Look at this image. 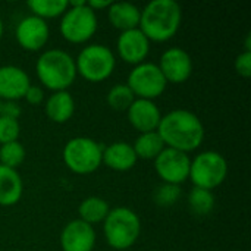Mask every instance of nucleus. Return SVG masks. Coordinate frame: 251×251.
<instances>
[{
    "label": "nucleus",
    "instance_id": "nucleus-1",
    "mask_svg": "<svg viewBox=\"0 0 251 251\" xmlns=\"http://www.w3.org/2000/svg\"><path fill=\"white\" fill-rule=\"evenodd\" d=\"M157 134L165 147L187 154L197 150L203 144L206 135L201 119L187 109H175L162 115Z\"/></svg>",
    "mask_w": 251,
    "mask_h": 251
},
{
    "label": "nucleus",
    "instance_id": "nucleus-2",
    "mask_svg": "<svg viewBox=\"0 0 251 251\" xmlns=\"http://www.w3.org/2000/svg\"><path fill=\"white\" fill-rule=\"evenodd\" d=\"M182 22V9L175 0H151L140 15V31L149 41L165 43L179 29Z\"/></svg>",
    "mask_w": 251,
    "mask_h": 251
},
{
    "label": "nucleus",
    "instance_id": "nucleus-3",
    "mask_svg": "<svg viewBox=\"0 0 251 251\" xmlns=\"http://www.w3.org/2000/svg\"><path fill=\"white\" fill-rule=\"evenodd\" d=\"M40 82L50 91H68L76 79L75 59L65 50L50 49L40 54L35 63Z\"/></svg>",
    "mask_w": 251,
    "mask_h": 251
},
{
    "label": "nucleus",
    "instance_id": "nucleus-4",
    "mask_svg": "<svg viewBox=\"0 0 251 251\" xmlns=\"http://www.w3.org/2000/svg\"><path fill=\"white\" fill-rule=\"evenodd\" d=\"M141 234L140 216L129 207L119 206L110 209L103 222V235L109 247L122 251L131 249Z\"/></svg>",
    "mask_w": 251,
    "mask_h": 251
},
{
    "label": "nucleus",
    "instance_id": "nucleus-5",
    "mask_svg": "<svg viewBox=\"0 0 251 251\" xmlns=\"http://www.w3.org/2000/svg\"><path fill=\"white\" fill-rule=\"evenodd\" d=\"M69 7L62 15L59 31L72 44H84L94 37L99 28L97 13L87 6L85 0L68 1Z\"/></svg>",
    "mask_w": 251,
    "mask_h": 251
},
{
    "label": "nucleus",
    "instance_id": "nucleus-6",
    "mask_svg": "<svg viewBox=\"0 0 251 251\" xmlns=\"http://www.w3.org/2000/svg\"><path fill=\"white\" fill-rule=\"evenodd\" d=\"M103 146L90 137L71 138L63 147V162L76 175H90L101 166Z\"/></svg>",
    "mask_w": 251,
    "mask_h": 251
},
{
    "label": "nucleus",
    "instance_id": "nucleus-7",
    "mask_svg": "<svg viewBox=\"0 0 251 251\" xmlns=\"http://www.w3.org/2000/svg\"><path fill=\"white\" fill-rule=\"evenodd\" d=\"M75 66L76 74L88 82H101L113 74L116 57L104 44H88L78 53Z\"/></svg>",
    "mask_w": 251,
    "mask_h": 251
},
{
    "label": "nucleus",
    "instance_id": "nucleus-8",
    "mask_svg": "<svg viewBox=\"0 0 251 251\" xmlns=\"http://www.w3.org/2000/svg\"><path fill=\"white\" fill-rule=\"evenodd\" d=\"M226 176L228 162L221 153L207 150L191 159L188 179H191L194 187L213 191L225 182Z\"/></svg>",
    "mask_w": 251,
    "mask_h": 251
},
{
    "label": "nucleus",
    "instance_id": "nucleus-9",
    "mask_svg": "<svg viewBox=\"0 0 251 251\" xmlns=\"http://www.w3.org/2000/svg\"><path fill=\"white\" fill-rule=\"evenodd\" d=\"M126 85L134 93L135 99L153 101L165 93L168 82L157 63L143 62L131 69L126 78Z\"/></svg>",
    "mask_w": 251,
    "mask_h": 251
},
{
    "label": "nucleus",
    "instance_id": "nucleus-10",
    "mask_svg": "<svg viewBox=\"0 0 251 251\" xmlns=\"http://www.w3.org/2000/svg\"><path fill=\"white\" fill-rule=\"evenodd\" d=\"M191 157L187 153L165 147L154 159V171L165 184L181 185L190 176Z\"/></svg>",
    "mask_w": 251,
    "mask_h": 251
},
{
    "label": "nucleus",
    "instance_id": "nucleus-11",
    "mask_svg": "<svg viewBox=\"0 0 251 251\" xmlns=\"http://www.w3.org/2000/svg\"><path fill=\"white\" fill-rule=\"evenodd\" d=\"M168 84H184L193 75V59L181 47L166 49L157 63Z\"/></svg>",
    "mask_w": 251,
    "mask_h": 251
},
{
    "label": "nucleus",
    "instance_id": "nucleus-12",
    "mask_svg": "<svg viewBox=\"0 0 251 251\" xmlns=\"http://www.w3.org/2000/svg\"><path fill=\"white\" fill-rule=\"evenodd\" d=\"M15 37L18 44L28 51H38L41 50L50 37V28L47 21L29 15L22 18L15 29Z\"/></svg>",
    "mask_w": 251,
    "mask_h": 251
},
{
    "label": "nucleus",
    "instance_id": "nucleus-13",
    "mask_svg": "<svg viewBox=\"0 0 251 251\" xmlns=\"http://www.w3.org/2000/svg\"><path fill=\"white\" fill-rule=\"evenodd\" d=\"M116 50L119 57L132 66H137L146 62L150 53V41L140 31V28L124 31L116 40Z\"/></svg>",
    "mask_w": 251,
    "mask_h": 251
},
{
    "label": "nucleus",
    "instance_id": "nucleus-14",
    "mask_svg": "<svg viewBox=\"0 0 251 251\" xmlns=\"http://www.w3.org/2000/svg\"><path fill=\"white\" fill-rule=\"evenodd\" d=\"M94 226L74 219L68 222L60 232V247L63 251H93L96 247Z\"/></svg>",
    "mask_w": 251,
    "mask_h": 251
},
{
    "label": "nucleus",
    "instance_id": "nucleus-15",
    "mask_svg": "<svg viewBox=\"0 0 251 251\" xmlns=\"http://www.w3.org/2000/svg\"><path fill=\"white\" fill-rule=\"evenodd\" d=\"M31 81L28 74L16 65L0 66V100L18 101L24 99Z\"/></svg>",
    "mask_w": 251,
    "mask_h": 251
},
{
    "label": "nucleus",
    "instance_id": "nucleus-16",
    "mask_svg": "<svg viewBox=\"0 0 251 251\" xmlns=\"http://www.w3.org/2000/svg\"><path fill=\"white\" fill-rule=\"evenodd\" d=\"M126 118L134 129H137L140 134H144L157 131L162 113L154 101L135 99L126 110Z\"/></svg>",
    "mask_w": 251,
    "mask_h": 251
},
{
    "label": "nucleus",
    "instance_id": "nucleus-17",
    "mask_svg": "<svg viewBox=\"0 0 251 251\" xmlns=\"http://www.w3.org/2000/svg\"><path fill=\"white\" fill-rule=\"evenodd\" d=\"M137 156L132 149V144L126 141H115L110 146L103 147L101 163L116 172L131 171L137 163Z\"/></svg>",
    "mask_w": 251,
    "mask_h": 251
},
{
    "label": "nucleus",
    "instance_id": "nucleus-18",
    "mask_svg": "<svg viewBox=\"0 0 251 251\" xmlns=\"http://www.w3.org/2000/svg\"><path fill=\"white\" fill-rule=\"evenodd\" d=\"M140 15L141 9L129 1H112L107 7L109 22L121 32L138 28Z\"/></svg>",
    "mask_w": 251,
    "mask_h": 251
},
{
    "label": "nucleus",
    "instance_id": "nucleus-19",
    "mask_svg": "<svg viewBox=\"0 0 251 251\" xmlns=\"http://www.w3.org/2000/svg\"><path fill=\"white\" fill-rule=\"evenodd\" d=\"M46 116L54 124L68 122L75 113V100L69 91H56L49 96L44 104Z\"/></svg>",
    "mask_w": 251,
    "mask_h": 251
},
{
    "label": "nucleus",
    "instance_id": "nucleus-20",
    "mask_svg": "<svg viewBox=\"0 0 251 251\" xmlns=\"http://www.w3.org/2000/svg\"><path fill=\"white\" fill-rule=\"evenodd\" d=\"M24 193V182L16 169L0 165V206H15Z\"/></svg>",
    "mask_w": 251,
    "mask_h": 251
},
{
    "label": "nucleus",
    "instance_id": "nucleus-21",
    "mask_svg": "<svg viewBox=\"0 0 251 251\" xmlns=\"http://www.w3.org/2000/svg\"><path fill=\"white\" fill-rule=\"evenodd\" d=\"M109 212H110L109 203L104 199L97 197V196L84 199L78 207L79 219L91 226H94L97 224H103L106 216L109 215Z\"/></svg>",
    "mask_w": 251,
    "mask_h": 251
},
{
    "label": "nucleus",
    "instance_id": "nucleus-22",
    "mask_svg": "<svg viewBox=\"0 0 251 251\" xmlns=\"http://www.w3.org/2000/svg\"><path fill=\"white\" fill-rule=\"evenodd\" d=\"M132 149L135 151L137 159L154 160L162 153V150L165 149V144H163L160 135L157 134V131H153V132L140 134L135 138Z\"/></svg>",
    "mask_w": 251,
    "mask_h": 251
},
{
    "label": "nucleus",
    "instance_id": "nucleus-23",
    "mask_svg": "<svg viewBox=\"0 0 251 251\" xmlns=\"http://www.w3.org/2000/svg\"><path fill=\"white\" fill-rule=\"evenodd\" d=\"M26 6L29 7L34 16H38L46 21L50 18L62 16L69 7V3L68 0H29Z\"/></svg>",
    "mask_w": 251,
    "mask_h": 251
},
{
    "label": "nucleus",
    "instance_id": "nucleus-24",
    "mask_svg": "<svg viewBox=\"0 0 251 251\" xmlns=\"http://www.w3.org/2000/svg\"><path fill=\"white\" fill-rule=\"evenodd\" d=\"M215 196L213 191L194 187L188 194V206L191 212L197 216H207L215 209Z\"/></svg>",
    "mask_w": 251,
    "mask_h": 251
},
{
    "label": "nucleus",
    "instance_id": "nucleus-25",
    "mask_svg": "<svg viewBox=\"0 0 251 251\" xmlns=\"http://www.w3.org/2000/svg\"><path fill=\"white\" fill-rule=\"evenodd\" d=\"M134 100H135V96L126 84L113 85L106 96V101L110 106V109L118 110V112H126Z\"/></svg>",
    "mask_w": 251,
    "mask_h": 251
},
{
    "label": "nucleus",
    "instance_id": "nucleus-26",
    "mask_svg": "<svg viewBox=\"0 0 251 251\" xmlns=\"http://www.w3.org/2000/svg\"><path fill=\"white\" fill-rule=\"evenodd\" d=\"M26 157L25 147L19 141H12L7 144L0 146V165L10 168V169H18Z\"/></svg>",
    "mask_w": 251,
    "mask_h": 251
},
{
    "label": "nucleus",
    "instance_id": "nucleus-27",
    "mask_svg": "<svg viewBox=\"0 0 251 251\" xmlns=\"http://www.w3.org/2000/svg\"><path fill=\"white\" fill-rule=\"evenodd\" d=\"M182 196L181 185H174V184H162L156 188L154 191V201L156 204L162 207H169L178 203V200Z\"/></svg>",
    "mask_w": 251,
    "mask_h": 251
},
{
    "label": "nucleus",
    "instance_id": "nucleus-28",
    "mask_svg": "<svg viewBox=\"0 0 251 251\" xmlns=\"http://www.w3.org/2000/svg\"><path fill=\"white\" fill-rule=\"evenodd\" d=\"M19 135H21L19 121L0 115V146L12 141H18Z\"/></svg>",
    "mask_w": 251,
    "mask_h": 251
},
{
    "label": "nucleus",
    "instance_id": "nucleus-29",
    "mask_svg": "<svg viewBox=\"0 0 251 251\" xmlns=\"http://www.w3.org/2000/svg\"><path fill=\"white\" fill-rule=\"evenodd\" d=\"M234 68L237 74L243 78H250L251 75V51H243L237 56L234 62Z\"/></svg>",
    "mask_w": 251,
    "mask_h": 251
},
{
    "label": "nucleus",
    "instance_id": "nucleus-30",
    "mask_svg": "<svg viewBox=\"0 0 251 251\" xmlns=\"http://www.w3.org/2000/svg\"><path fill=\"white\" fill-rule=\"evenodd\" d=\"M24 99L26 100V103H29L31 106H38L43 103L44 100V91L43 88H40L38 85H29V88L26 90Z\"/></svg>",
    "mask_w": 251,
    "mask_h": 251
},
{
    "label": "nucleus",
    "instance_id": "nucleus-31",
    "mask_svg": "<svg viewBox=\"0 0 251 251\" xmlns=\"http://www.w3.org/2000/svg\"><path fill=\"white\" fill-rule=\"evenodd\" d=\"M21 113H22V109L16 101H1V107H0V115L1 116L18 121Z\"/></svg>",
    "mask_w": 251,
    "mask_h": 251
},
{
    "label": "nucleus",
    "instance_id": "nucleus-32",
    "mask_svg": "<svg viewBox=\"0 0 251 251\" xmlns=\"http://www.w3.org/2000/svg\"><path fill=\"white\" fill-rule=\"evenodd\" d=\"M110 3L112 1H109V0H90V1H87V6L97 13L99 10H107Z\"/></svg>",
    "mask_w": 251,
    "mask_h": 251
},
{
    "label": "nucleus",
    "instance_id": "nucleus-33",
    "mask_svg": "<svg viewBox=\"0 0 251 251\" xmlns=\"http://www.w3.org/2000/svg\"><path fill=\"white\" fill-rule=\"evenodd\" d=\"M3 29H4V26H3V21H1V18H0V40H1V37H3Z\"/></svg>",
    "mask_w": 251,
    "mask_h": 251
},
{
    "label": "nucleus",
    "instance_id": "nucleus-34",
    "mask_svg": "<svg viewBox=\"0 0 251 251\" xmlns=\"http://www.w3.org/2000/svg\"><path fill=\"white\" fill-rule=\"evenodd\" d=\"M0 107H1V100H0Z\"/></svg>",
    "mask_w": 251,
    "mask_h": 251
}]
</instances>
